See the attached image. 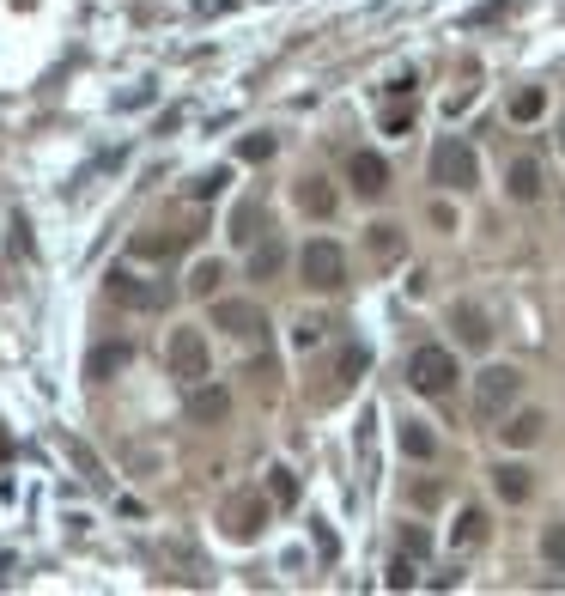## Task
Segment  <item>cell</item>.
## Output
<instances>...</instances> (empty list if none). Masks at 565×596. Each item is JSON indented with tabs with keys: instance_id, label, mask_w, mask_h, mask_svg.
Segmentation results:
<instances>
[{
	"instance_id": "cell-1",
	"label": "cell",
	"mask_w": 565,
	"mask_h": 596,
	"mask_svg": "<svg viewBox=\"0 0 565 596\" xmlns=\"http://www.w3.org/2000/svg\"><path fill=\"white\" fill-rule=\"evenodd\" d=\"M523 396V371L517 365H487L474 371V420H505Z\"/></svg>"
},
{
	"instance_id": "cell-2",
	"label": "cell",
	"mask_w": 565,
	"mask_h": 596,
	"mask_svg": "<svg viewBox=\"0 0 565 596\" xmlns=\"http://www.w3.org/2000/svg\"><path fill=\"white\" fill-rule=\"evenodd\" d=\"M104 292L116 298V305H128V311H171V298H177L171 280H146L134 268H110L104 274Z\"/></svg>"
},
{
	"instance_id": "cell-3",
	"label": "cell",
	"mask_w": 565,
	"mask_h": 596,
	"mask_svg": "<svg viewBox=\"0 0 565 596\" xmlns=\"http://www.w3.org/2000/svg\"><path fill=\"white\" fill-rule=\"evenodd\" d=\"M432 183H438V189H450V195H468V189L480 183V159H474V146H468V140L444 134V140L432 146Z\"/></svg>"
},
{
	"instance_id": "cell-4",
	"label": "cell",
	"mask_w": 565,
	"mask_h": 596,
	"mask_svg": "<svg viewBox=\"0 0 565 596\" xmlns=\"http://www.w3.org/2000/svg\"><path fill=\"white\" fill-rule=\"evenodd\" d=\"M298 280H304L310 292H341V286H347V250L329 244V238H310V244L298 250Z\"/></svg>"
},
{
	"instance_id": "cell-5",
	"label": "cell",
	"mask_w": 565,
	"mask_h": 596,
	"mask_svg": "<svg viewBox=\"0 0 565 596\" xmlns=\"http://www.w3.org/2000/svg\"><path fill=\"white\" fill-rule=\"evenodd\" d=\"M165 365H171V378H183V384H201L207 371H213L207 335H201V329H171V341H165Z\"/></svg>"
},
{
	"instance_id": "cell-6",
	"label": "cell",
	"mask_w": 565,
	"mask_h": 596,
	"mask_svg": "<svg viewBox=\"0 0 565 596\" xmlns=\"http://www.w3.org/2000/svg\"><path fill=\"white\" fill-rule=\"evenodd\" d=\"M408 384H414L420 396H450V384H456V353H450V347H414Z\"/></svg>"
},
{
	"instance_id": "cell-7",
	"label": "cell",
	"mask_w": 565,
	"mask_h": 596,
	"mask_svg": "<svg viewBox=\"0 0 565 596\" xmlns=\"http://www.w3.org/2000/svg\"><path fill=\"white\" fill-rule=\"evenodd\" d=\"M268 493H231L225 499V511H219V524H225V536L231 542H256L262 536V524H268Z\"/></svg>"
},
{
	"instance_id": "cell-8",
	"label": "cell",
	"mask_w": 565,
	"mask_h": 596,
	"mask_svg": "<svg viewBox=\"0 0 565 596\" xmlns=\"http://www.w3.org/2000/svg\"><path fill=\"white\" fill-rule=\"evenodd\" d=\"M213 329H225V335H237V341H262L268 317H262L256 298H213Z\"/></svg>"
},
{
	"instance_id": "cell-9",
	"label": "cell",
	"mask_w": 565,
	"mask_h": 596,
	"mask_svg": "<svg viewBox=\"0 0 565 596\" xmlns=\"http://www.w3.org/2000/svg\"><path fill=\"white\" fill-rule=\"evenodd\" d=\"M401 256H408V232L401 226H389V219L383 226H365V262L371 268H395Z\"/></svg>"
},
{
	"instance_id": "cell-10",
	"label": "cell",
	"mask_w": 565,
	"mask_h": 596,
	"mask_svg": "<svg viewBox=\"0 0 565 596\" xmlns=\"http://www.w3.org/2000/svg\"><path fill=\"white\" fill-rule=\"evenodd\" d=\"M183 408H189V420H195V426H225L231 396H225L219 384H207V378H201V384H189V402H183Z\"/></svg>"
},
{
	"instance_id": "cell-11",
	"label": "cell",
	"mask_w": 565,
	"mask_h": 596,
	"mask_svg": "<svg viewBox=\"0 0 565 596\" xmlns=\"http://www.w3.org/2000/svg\"><path fill=\"white\" fill-rule=\"evenodd\" d=\"M128 365H134V347H128V341H104V347L86 353V378H92V384H110L116 371H128Z\"/></svg>"
},
{
	"instance_id": "cell-12",
	"label": "cell",
	"mask_w": 565,
	"mask_h": 596,
	"mask_svg": "<svg viewBox=\"0 0 565 596\" xmlns=\"http://www.w3.org/2000/svg\"><path fill=\"white\" fill-rule=\"evenodd\" d=\"M450 329H456V341H462L468 353H487V347H493L487 311H474V305H456V311H450Z\"/></svg>"
},
{
	"instance_id": "cell-13",
	"label": "cell",
	"mask_w": 565,
	"mask_h": 596,
	"mask_svg": "<svg viewBox=\"0 0 565 596\" xmlns=\"http://www.w3.org/2000/svg\"><path fill=\"white\" fill-rule=\"evenodd\" d=\"M347 183L371 201V195H383V189H389V165H383L377 153H353V159H347Z\"/></svg>"
},
{
	"instance_id": "cell-14",
	"label": "cell",
	"mask_w": 565,
	"mask_h": 596,
	"mask_svg": "<svg viewBox=\"0 0 565 596\" xmlns=\"http://www.w3.org/2000/svg\"><path fill=\"white\" fill-rule=\"evenodd\" d=\"M541 432H547V414H535V408H523V414L511 408V414H505V426H499V438L511 444V451H529Z\"/></svg>"
},
{
	"instance_id": "cell-15",
	"label": "cell",
	"mask_w": 565,
	"mask_h": 596,
	"mask_svg": "<svg viewBox=\"0 0 565 596\" xmlns=\"http://www.w3.org/2000/svg\"><path fill=\"white\" fill-rule=\"evenodd\" d=\"M183 244H189V232H140V238L128 244V256H140V262H171Z\"/></svg>"
},
{
	"instance_id": "cell-16",
	"label": "cell",
	"mask_w": 565,
	"mask_h": 596,
	"mask_svg": "<svg viewBox=\"0 0 565 596\" xmlns=\"http://www.w3.org/2000/svg\"><path fill=\"white\" fill-rule=\"evenodd\" d=\"M286 268V244L274 238V232H262L256 244H250V280H274Z\"/></svg>"
},
{
	"instance_id": "cell-17",
	"label": "cell",
	"mask_w": 565,
	"mask_h": 596,
	"mask_svg": "<svg viewBox=\"0 0 565 596\" xmlns=\"http://www.w3.org/2000/svg\"><path fill=\"white\" fill-rule=\"evenodd\" d=\"M493 493H499L505 505H523V499L535 493V475H529L523 463H499V469H493Z\"/></svg>"
},
{
	"instance_id": "cell-18",
	"label": "cell",
	"mask_w": 565,
	"mask_h": 596,
	"mask_svg": "<svg viewBox=\"0 0 565 596\" xmlns=\"http://www.w3.org/2000/svg\"><path fill=\"white\" fill-rule=\"evenodd\" d=\"M505 189H511V201H541V165H535L529 153H523V159H511Z\"/></svg>"
},
{
	"instance_id": "cell-19",
	"label": "cell",
	"mask_w": 565,
	"mask_h": 596,
	"mask_svg": "<svg viewBox=\"0 0 565 596\" xmlns=\"http://www.w3.org/2000/svg\"><path fill=\"white\" fill-rule=\"evenodd\" d=\"M401 451L420 457V463H432V457H438V432H432L426 420H401Z\"/></svg>"
},
{
	"instance_id": "cell-20",
	"label": "cell",
	"mask_w": 565,
	"mask_h": 596,
	"mask_svg": "<svg viewBox=\"0 0 565 596\" xmlns=\"http://www.w3.org/2000/svg\"><path fill=\"white\" fill-rule=\"evenodd\" d=\"M262 238V201H237L231 213V244H256Z\"/></svg>"
},
{
	"instance_id": "cell-21",
	"label": "cell",
	"mask_w": 565,
	"mask_h": 596,
	"mask_svg": "<svg viewBox=\"0 0 565 596\" xmlns=\"http://www.w3.org/2000/svg\"><path fill=\"white\" fill-rule=\"evenodd\" d=\"M298 207L316 213V219H329V213H335V189L322 183V177H304V183H298Z\"/></svg>"
},
{
	"instance_id": "cell-22",
	"label": "cell",
	"mask_w": 565,
	"mask_h": 596,
	"mask_svg": "<svg viewBox=\"0 0 565 596\" xmlns=\"http://www.w3.org/2000/svg\"><path fill=\"white\" fill-rule=\"evenodd\" d=\"M450 542L456 548H480V542H487V511H456V530H450Z\"/></svg>"
},
{
	"instance_id": "cell-23",
	"label": "cell",
	"mask_w": 565,
	"mask_h": 596,
	"mask_svg": "<svg viewBox=\"0 0 565 596\" xmlns=\"http://www.w3.org/2000/svg\"><path fill=\"white\" fill-rule=\"evenodd\" d=\"M219 280H225V268H219L213 256L189 268V292H195V298H213V292H219Z\"/></svg>"
},
{
	"instance_id": "cell-24",
	"label": "cell",
	"mask_w": 565,
	"mask_h": 596,
	"mask_svg": "<svg viewBox=\"0 0 565 596\" xmlns=\"http://www.w3.org/2000/svg\"><path fill=\"white\" fill-rule=\"evenodd\" d=\"M268 499L286 511V505H298V475L292 469H268Z\"/></svg>"
},
{
	"instance_id": "cell-25",
	"label": "cell",
	"mask_w": 565,
	"mask_h": 596,
	"mask_svg": "<svg viewBox=\"0 0 565 596\" xmlns=\"http://www.w3.org/2000/svg\"><path fill=\"white\" fill-rule=\"evenodd\" d=\"M541 110H547V92H541V86H529V92L511 98V122H535Z\"/></svg>"
},
{
	"instance_id": "cell-26",
	"label": "cell",
	"mask_w": 565,
	"mask_h": 596,
	"mask_svg": "<svg viewBox=\"0 0 565 596\" xmlns=\"http://www.w3.org/2000/svg\"><path fill=\"white\" fill-rule=\"evenodd\" d=\"M541 560H547L553 572H565V524H547V530H541Z\"/></svg>"
},
{
	"instance_id": "cell-27",
	"label": "cell",
	"mask_w": 565,
	"mask_h": 596,
	"mask_svg": "<svg viewBox=\"0 0 565 596\" xmlns=\"http://www.w3.org/2000/svg\"><path fill=\"white\" fill-rule=\"evenodd\" d=\"M67 457H73L79 469H86V481H92V487H110V475L98 469V457H92V451H86V444H79V438H67Z\"/></svg>"
},
{
	"instance_id": "cell-28",
	"label": "cell",
	"mask_w": 565,
	"mask_h": 596,
	"mask_svg": "<svg viewBox=\"0 0 565 596\" xmlns=\"http://www.w3.org/2000/svg\"><path fill=\"white\" fill-rule=\"evenodd\" d=\"M414 584H420L414 554H395V560H389V590H414Z\"/></svg>"
},
{
	"instance_id": "cell-29",
	"label": "cell",
	"mask_w": 565,
	"mask_h": 596,
	"mask_svg": "<svg viewBox=\"0 0 565 596\" xmlns=\"http://www.w3.org/2000/svg\"><path fill=\"white\" fill-rule=\"evenodd\" d=\"M365 365H371V353H365V347H347V353H341V384H359Z\"/></svg>"
},
{
	"instance_id": "cell-30",
	"label": "cell",
	"mask_w": 565,
	"mask_h": 596,
	"mask_svg": "<svg viewBox=\"0 0 565 596\" xmlns=\"http://www.w3.org/2000/svg\"><path fill=\"white\" fill-rule=\"evenodd\" d=\"M250 165H262V159H274V134H244V146H237Z\"/></svg>"
},
{
	"instance_id": "cell-31",
	"label": "cell",
	"mask_w": 565,
	"mask_h": 596,
	"mask_svg": "<svg viewBox=\"0 0 565 596\" xmlns=\"http://www.w3.org/2000/svg\"><path fill=\"white\" fill-rule=\"evenodd\" d=\"M401 554H414V560H426V554H432V536H426L420 524H408V530H401Z\"/></svg>"
},
{
	"instance_id": "cell-32",
	"label": "cell",
	"mask_w": 565,
	"mask_h": 596,
	"mask_svg": "<svg viewBox=\"0 0 565 596\" xmlns=\"http://www.w3.org/2000/svg\"><path fill=\"white\" fill-rule=\"evenodd\" d=\"M310 536H316V554H322V560H335V554H341V542H335V530H329V524H316Z\"/></svg>"
},
{
	"instance_id": "cell-33",
	"label": "cell",
	"mask_w": 565,
	"mask_h": 596,
	"mask_svg": "<svg viewBox=\"0 0 565 596\" xmlns=\"http://www.w3.org/2000/svg\"><path fill=\"white\" fill-rule=\"evenodd\" d=\"M225 183H231L225 171H207V177H195V201H207V195H219Z\"/></svg>"
},
{
	"instance_id": "cell-34",
	"label": "cell",
	"mask_w": 565,
	"mask_h": 596,
	"mask_svg": "<svg viewBox=\"0 0 565 596\" xmlns=\"http://www.w3.org/2000/svg\"><path fill=\"white\" fill-rule=\"evenodd\" d=\"M511 7H505V0H493V7H480V13H468V25H493V19H505Z\"/></svg>"
},
{
	"instance_id": "cell-35",
	"label": "cell",
	"mask_w": 565,
	"mask_h": 596,
	"mask_svg": "<svg viewBox=\"0 0 565 596\" xmlns=\"http://www.w3.org/2000/svg\"><path fill=\"white\" fill-rule=\"evenodd\" d=\"M383 128H389V134H408V128H414V116H408V110H389V122H383Z\"/></svg>"
},
{
	"instance_id": "cell-36",
	"label": "cell",
	"mask_w": 565,
	"mask_h": 596,
	"mask_svg": "<svg viewBox=\"0 0 565 596\" xmlns=\"http://www.w3.org/2000/svg\"><path fill=\"white\" fill-rule=\"evenodd\" d=\"M13 584V554H0V590Z\"/></svg>"
},
{
	"instance_id": "cell-37",
	"label": "cell",
	"mask_w": 565,
	"mask_h": 596,
	"mask_svg": "<svg viewBox=\"0 0 565 596\" xmlns=\"http://www.w3.org/2000/svg\"><path fill=\"white\" fill-rule=\"evenodd\" d=\"M0 463H7V444H0Z\"/></svg>"
},
{
	"instance_id": "cell-38",
	"label": "cell",
	"mask_w": 565,
	"mask_h": 596,
	"mask_svg": "<svg viewBox=\"0 0 565 596\" xmlns=\"http://www.w3.org/2000/svg\"><path fill=\"white\" fill-rule=\"evenodd\" d=\"M13 7H31V0H13Z\"/></svg>"
},
{
	"instance_id": "cell-39",
	"label": "cell",
	"mask_w": 565,
	"mask_h": 596,
	"mask_svg": "<svg viewBox=\"0 0 565 596\" xmlns=\"http://www.w3.org/2000/svg\"><path fill=\"white\" fill-rule=\"evenodd\" d=\"M559 146H565V134H559Z\"/></svg>"
}]
</instances>
